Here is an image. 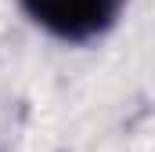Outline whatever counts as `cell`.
Masks as SVG:
<instances>
[{
    "label": "cell",
    "mask_w": 155,
    "mask_h": 152,
    "mask_svg": "<svg viewBox=\"0 0 155 152\" xmlns=\"http://www.w3.org/2000/svg\"><path fill=\"white\" fill-rule=\"evenodd\" d=\"M22 4L40 26H47L61 40L97 36L119 7V0H22Z\"/></svg>",
    "instance_id": "obj_1"
}]
</instances>
